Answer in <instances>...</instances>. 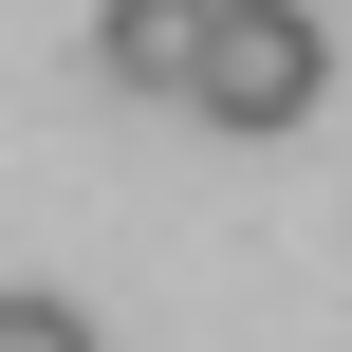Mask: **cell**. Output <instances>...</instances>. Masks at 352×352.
<instances>
[{"label": "cell", "mask_w": 352, "mask_h": 352, "mask_svg": "<svg viewBox=\"0 0 352 352\" xmlns=\"http://www.w3.org/2000/svg\"><path fill=\"white\" fill-rule=\"evenodd\" d=\"M316 93H334L316 0H223V37H204V111H223V130H297Z\"/></svg>", "instance_id": "obj_1"}, {"label": "cell", "mask_w": 352, "mask_h": 352, "mask_svg": "<svg viewBox=\"0 0 352 352\" xmlns=\"http://www.w3.org/2000/svg\"><path fill=\"white\" fill-rule=\"evenodd\" d=\"M204 37H223V0H111L93 19V74L111 93H204Z\"/></svg>", "instance_id": "obj_2"}, {"label": "cell", "mask_w": 352, "mask_h": 352, "mask_svg": "<svg viewBox=\"0 0 352 352\" xmlns=\"http://www.w3.org/2000/svg\"><path fill=\"white\" fill-rule=\"evenodd\" d=\"M0 352H93V316L74 297H0Z\"/></svg>", "instance_id": "obj_3"}]
</instances>
